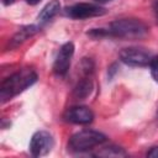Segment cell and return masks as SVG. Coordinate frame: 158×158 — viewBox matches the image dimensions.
I'll use <instances>...</instances> for the list:
<instances>
[{"mask_svg":"<svg viewBox=\"0 0 158 158\" xmlns=\"http://www.w3.org/2000/svg\"><path fill=\"white\" fill-rule=\"evenodd\" d=\"M38 77L35 70L30 68H23L15 72L10 77L5 78L0 84V99L1 102H6L21 94L37 81Z\"/></svg>","mask_w":158,"mask_h":158,"instance_id":"1","label":"cell"},{"mask_svg":"<svg viewBox=\"0 0 158 158\" xmlns=\"http://www.w3.org/2000/svg\"><path fill=\"white\" fill-rule=\"evenodd\" d=\"M148 32V27L141 20L137 19H120L110 23L106 28L107 37L115 38H125L133 40L141 38L146 36Z\"/></svg>","mask_w":158,"mask_h":158,"instance_id":"2","label":"cell"},{"mask_svg":"<svg viewBox=\"0 0 158 158\" xmlns=\"http://www.w3.org/2000/svg\"><path fill=\"white\" fill-rule=\"evenodd\" d=\"M107 137L95 130H81L74 133L68 141V149L73 153H84L104 144Z\"/></svg>","mask_w":158,"mask_h":158,"instance_id":"3","label":"cell"},{"mask_svg":"<svg viewBox=\"0 0 158 158\" xmlns=\"http://www.w3.org/2000/svg\"><path fill=\"white\" fill-rule=\"evenodd\" d=\"M107 12V10L98 4L91 2H78L70 6H67L64 10L65 16L75 20H84L89 17H98L102 16Z\"/></svg>","mask_w":158,"mask_h":158,"instance_id":"4","label":"cell"},{"mask_svg":"<svg viewBox=\"0 0 158 158\" xmlns=\"http://www.w3.org/2000/svg\"><path fill=\"white\" fill-rule=\"evenodd\" d=\"M118 56L121 62L130 67H149L153 58L151 52L139 47H126L121 49Z\"/></svg>","mask_w":158,"mask_h":158,"instance_id":"5","label":"cell"},{"mask_svg":"<svg viewBox=\"0 0 158 158\" xmlns=\"http://www.w3.org/2000/svg\"><path fill=\"white\" fill-rule=\"evenodd\" d=\"M54 146L53 136L44 130L35 132L30 141V152L33 157H43L48 154Z\"/></svg>","mask_w":158,"mask_h":158,"instance_id":"6","label":"cell"},{"mask_svg":"<svg viewBox=\"0 0 158 158\" xmlns=\"http://www.w3.org/2000/svg\"><path fill=\"white\" fill-rule=\"evenodd\" d=\"M74 44L73 42H65L64 44H62V47L58 51V54L54 59V64H53V73L59 77L63 78L67 75L69 68H70V63H72V58L74 54Z\"/></svg>","mask_w":158,"mask_h":158,"instance_id":"7","label":"cell"},{"mask_svg":"<svg viewBox=\"0 0 158 158\" xmlns=\"http://www.w3.org/2000/svg\"><path fill=\"white\" fill-rule=\"evenodd\" d=\"M64 121L75 125H89L94 120V112L90 107L83 105H75L69 109L63 115Z\"/></svg>","mask_w":158,"mask_h":158,"instance_id":"8","label":"cell"},{"mask_svg":"<svg viewBox=\"0 0 158 158\" xmlns=\"http://www.w3.org/2000/svg\"><path fill=\"white\" fill-rule=\"evenodd\" d=\"M38 31H40V26H37V25H26V26H22L21 28H19V31L10 40V43H9L10 48L19 47L21 43H23L26 40H28L30 37H32L33 35H36Z\"/></svg>","mask_w":158,"mask_h":158,"instance_id":"9","label":"cell"},{"mask_svg":"<svg viewBox=\"0 0 158 158\" xmlns=\"http://www.w3.org/2000/svg\"><path fill=\"white\" fill-rule=\"evenodd\" d=\"M93 80H91V77L90 75H85L84 78H81L77 85L74 86V90H73V96L78 100H84L85 98H88L91 91H93Z\"/></svg>","mask_w":158,"mask_h":158,"instance_id":"10","label":"cell"},{"mask_svg":"<svg viewBox=\"0 0 158 158\" xmlns=\"http://www.w3.org/2000/svg\"><path fill=\"white\" fill-rule=\"evenodd\" d=\"M59 11H60V2L58 0H52L43 6L41 12L38 14L37 20L41 25H44V23L49 22Z\"/></svg>","mask_w":158,"mask_h":158,"instance_id":"11","label":"cell"},{"mask_svg":"<svg viewBox=\"0 0 158 158\" xmlns=\"http://www.w3.org/2000/svg\"><path fill=\"white\" fill-rule=\"evenodd\" d=\"M95 156H99V157H126L127 153L125 152L123 148H121L118 146L110 144V146L102 147L98 153H95Z\"/></svg>","mask_w":158,"mask_h":158,"instance_id":"12","label":"cell"},{"mask_svg":"<svg viewBox=\"0 0 158 158\" xmlns=\"http://www.w3.org/2000/svg\"><path fill=\"white\" fill-rule=\"evenodd\" d=\"M149 68H151L152 78L154 79L156 83H158V56H153L151 64H149Z\"/></svg>","mask_w":158,"mask_h":158,"instance_id":"13","label":"cell"},{"mask_svg":"<svg viewBox=\"0 0 158 158\" xmlns=\"http://www.w3.org/2000/svg\"><path fill=\"white\" fill-rule=\"evenodd\" d=\"M147 157H149V158H158V146L152 147V148L147 152Z\"/></svg>","mask_w":158,"mask_h":158,"instance_id":"14","label":"cell"},{"mask_svg":"<svg viewBox=\"0 0 158 158\" xmlns=\"http://www.w3.org/2000/svg\"><path fill=\"white\" fill-rule=\"evenodd\" d=\"M153 11H154L156 19L158 21V0H154V2H153Z\"/></svg>","mask_w":158,"mask_h":158,"instance_id":"15","label":"cell"},{"mask_svg":"<svg viewBox=\"0 0 158 158\" xmlns=\"http://www.w3.org/2000/svg\"><path fill=\"white\" fill-rule=\"evenodd\" d=\"M1 1H2V4H4L5 6L11 5V4H14V2H15V0H1Z\"/></svg>","mask_w":158,"mask_h":158,"instance_id":"16","label":"cell"},{"mask_svg":"<svg viewBox=\"0 0 158 158\" xmlns=\"http://www.w3.org/2000/svg\"><path fill=\"white\" fill-rule=\"evenodd\" d=\"M40 1H41V0H26V2L30 4V5H37Z\"/></svg>","mask_w":158,"mask_h":158,"instance_id":"17","label":"cell"},{"mask_svg":"<svg viewBox=\"0 0 158 158\" xmlns=\"http://www.w3.org/2000/svg\"><path fill=\"white\" fill-rule=\"evenodd\" d=\"M95 1L100 4V2H106V1H110V0H95Z\"/></svg>","mask_w":158,"mask_h":158,"instance_id":"18","label":"cell"},{"mask_svg":"<svg viewBox=\"0 0 158 158\" xmlns=\"http://www.w3.org/2000/svg\"><path fill=\"white\" fill-rule=\"evenodd\" d=\"M157 114H158V112H157Z\"/></svg>","mask_w":158,"mask_h":158,"instance_id":"19","label":"cell"}]
</instances>
